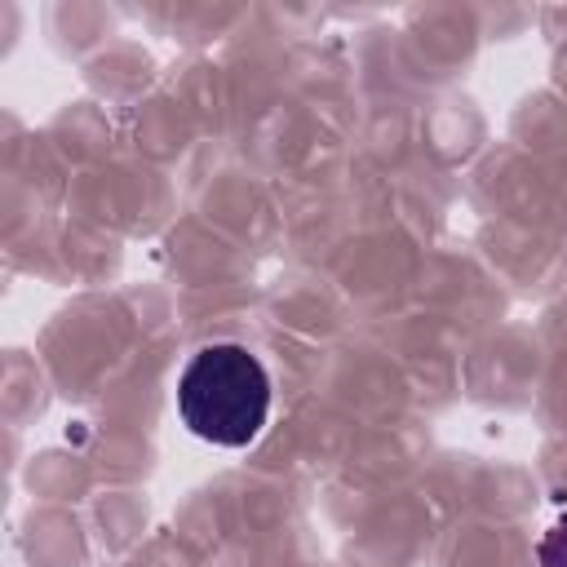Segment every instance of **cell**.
<instances>
[{"instance_id":"6da1fadb","label":"cell","mask_w":567,"mask_h":567,"mask_svg":"<svg viewBox=\"0 0 567 567\" xmlns=\"http://www.w3.org/2000/svg\"><path fill=\"white\" fill-rule=\"evenodd\" d=\"M177 412L195 439L213 447H248L270 416V377L248 346H204L177 377Z\"/></svg>"},{"instance_id":"7a4b0ae2","label":"cell","mask_w":567,"mask_h":567,"mask_svg":"<svg viewBox=\"0 0 567 567\" xmlns=\"http://www.w3.org/2000/svg\"><path fill=\"white\" fill-rule=\"evenodd\" d=\"M536 563H540V567H567V509L540 532V540H536Z\"/></svg>"}]
</instances>
